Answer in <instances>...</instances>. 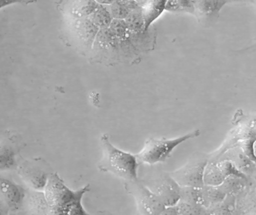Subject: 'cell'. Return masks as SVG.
<instances>
[{"mask_svg":"<svg viewBox=\"0 0 256 215\" xmlns=\"http://www.w3.org/2000/svg\"><path fill=\"white\" fill-rule=\"evenodd\" d=\"M90 190V185L72 190L57 173H52L44 193L52 215H94L87 213L82 204L84 195Z\"/></svg>","mask_w":256,"mask_h":215,"instance_id":"obj_1","label":"cell"},{"mask_svg":"<svg viewBox=\"0 0 256 215\" xmlns=\"http://www.w3.org/2000/svg\"><path fill=\"white\" fill-rule=\"evenodd\" d=\"M100 143L103 154L98 165L100 172L114 174L124 182L138 180V168L140 165L136 155L115 147L111 143L108 134L102 135Z\"/></svg>","mask_w":256,"mask_h":215,"instance_id":"obj_2","label":"cell"},{"mask_svg":"<svg viewBox=\"0 0 256 215\" xmlns=\"http://www.w3.org/2000/svg\"><path fill=\"white\" fill-rule=\"evenodd\" d=\"M200 135V130L194 131L177 138H150L146 140L143 148L140 153L136 155L140 165H154L162 163L168 160L174 149L180 144L191 138H197Z\"/></svg>","mask_w":256,"mask_h":215,"instance_id":"obj_3","label":"cell"},{"mask_svg":"<svg viewBox=\"0 0 256 215\" xmlns=\"http://www.w3.org/2000/svg\"><path fill=\"white\" fill-rule=\"evenodd\" d=\"M207 165L206 156L197 153L190 158L183 167L170 174L182 188L201 189L204 186V171Z\"/></svg>","mask_w":256,"mask_h":215,"instance_id":"obj_4","label":"cell"},{"mask_svg":"<svg viewBox=\"0 0 256 215\" xmlns=\"http://www.w3.org/2000/svg\"><path fill=\"white\" fill-rule=\"evenodd\" d=\"M124 189L134 197L140 215H162L166 209L160 198L140 179L135 181L124 182Z\"/></svg>","mask_w":256,"mask_h":215,"instance_id":"obj_5","label":"cell"},{"mask_svg":"<svg viewBox=\"0 0 256 215\" xmlns=\"http://www.w3.org/2000/svg\"><path fill=\"white\" fill-rule=\"evenodd\" d=\"M140 180L160 198L166 208L177 205L180 200L182 188L173 180L170 173L162 172Z\"/></svg>","mask_w":256,"mask_h":215,"instance_id":"obj_6","label":"cell"},{"mask_svg":"<svg viewBox=\"0 0 256 215\" xmlns=\"http://www.w3.org/2000/svg\"><path fill=\"white\" fill-rule=\"evenodd\" d=\"M68 20V32L72 43L80 53H88L92 49L100 28L90 18Z\"/></svg>","mask_w":256,"mask_h":215,"instance_id":"obj_7","label":"cell"},{"mask_svg":"<svg viewBox=\"0 0 256 215\" xmlns=\"http://www.w3.org/2000/svg\"><path fill=\"white\" fill-rule=\"evenodd\" d=\"M91 52L93 58L100 63L108 61L111 64L120 60L122 55L121 42L109 28L99 30Z\"/></svg>","mask_w":256,"mask_h":215,"instance_id":"obj_8","label":"cell"},{"mask_svg":"<svg viewBox=\"0 0 256 215\" xmlns=\"http://www.w3.org/2000/svg\"><path fill=\"white\" fill-rule=\"evenodd\" d=\"M16 170L24 184L31 190L44 192L52 173L30 162H22Z\"/></svg>","mask_w":256,"mask_h":215,"instance_id":"obj_9","label":"cell"},{"mask_svg":"<svg viewBox=\"0 0 256 215\" xmlns=\"http://www.w3.org/2000/svg\"><path fill=\"white\" fill-rule=\"evenodd\" d=\"M26 190L13 180L0 176V198L10 213H20L25 201Z\"/></svg>","mask_w":256,"mask_h":215,"instance_id":"obj_10","label":"cell"},{"mask_svg":"<svg viewBox=\"0 0 256 215\" xmlns=\"http://www.w3.org/2000/svg\"><path fill=\"white\" fill-rule=\"evenodd\" d=\"M19 213L21 215H52L44 192L31 189L26 190L24 206Z\"/></svg>","mask_w":256,"mask_h":215,"instance_id":"obj_11","label":"cell"},{"mask_svg":"<svg viewBox=\"0 0 256 215\" xmlns=\"http://www.w3.org/2000/svg\"><path fill=\"white\" fill-rule=\"evenodd\" d=\"M226 1H194L196 16L201 23L208 25L214 22Z\"/></svg>","mask_w":256,"mask_h":215,"instance_id":"obj_12","label":"cell"},{"mask_svg":"<svg viewBox=\"0 0 256 215\" xmlns=\"http://www.w3.org/2000/svg\"><path fill=\"white\" fill-rule=\"evenodd\" d=\"M98 6L96 1H67L64 5V13L68 19L90 17Z\"/></svg>","mask_w":256,"mask_h":215,"instance_id":"obj_13","label":"cell"},{"mask_svg":"<svg viewBox=\"0 0 256 215\" xmlns=\"http://www.w3.org/2000/svg\"><path fill=\"white\" fill-rule=\"evenodd\" d=\"M142 13L144 22V31H148L152 24L162 14L165 10L166 1H140Z\"/></svg>","mask_w":256,"mask_h":215,"instance_id":"obj_14","label":"cell"},{"mask_svg":"<svg viewBox=\"0 0 256 215\" xmlns=\"http://www.w3.org/2000/svg\"><path fill=\"white\" fill-rule=\"evenodd\" d=\"M18 165L14 148L7 143H0V172L16 169Z\"/></svg>","mask_w":256,"mask_h":215,"instance_id":"obj_15","label":"cell"},{"mask_svg":"<svg viewBox=\"0 0 256 215\" xmlns=\"http://www.w3.org/2000/svg\"><path fill=\"white\" fill-rule=\"evenodd\" d=\"M90 19L100 29L108 28L114 20L109 6L108 4H100L94 11L90 16Z\"/></svg>","mask_w":256,"mask_h":215,"instance_id":"obj_16","label":"cell"},{"mask_svg":"<svg viewBox=\"0 0 256 215\" xmlns=\"http://www.w3.org/2000/svg\"><path fill=\"white\" fill-rule=\"evenodd\" d=\"M124 20L130 31V36H140L148 32L144 31V22L141 6L132 10Z\"/></svg>","mask_w":256,"mask_h":215,"instance_id":"obj_17","label":"cell"},{"mask_svg":"<svg viewBox=\"0 0 256 215\" xmlns=\"http://www.w3.org/2000/svg\"><path fill=\"white\" fill-rule=\"evenodd\" d=\"M109 28L118 40H130V31L124 19H114Z\"/></svg>","mask_w":256,"mask_h":215,"instance_id":"obj_18","label":"cell"},{"mask_svg":"<svg viewBox=\"0 0 256 215\" xmlns=\"http://www.w3.org/2000/svg\"><path fill=\"white\" fill-rule=\"evenodd\" d=\"M165 10L171 12H188L195 14V6L192 1H166Z\"/></svg>","mask_w":256,"mask_h":215,"instance_id":"obj_19","label":"cell"},{"mask_svg":"<svg viewBox=\"0 0 256 215\" xmlns=\"http://www.w3.org/2000/svg\"><path fill=\"white\" fill-rule=\"evenodd\" d=\"M108 6L114 19H126L130 13L122 1H112Z\"/></svg>","mask_w":256,"mask_h":215,"instance_id":"obj_20","label":"cell"},{"mask_svg":"<svg viewBox=\"0 0 256 215\" xmlns=\"http://www.w3.org/2000/svg\"><path fill=\"white\" fill-rule=\"evenodd\" d=\"M32 1H8V0H0V9L3 7H7V6L12 5L14 4H18V3H22V4H28L32 3Z\"/></svg>","mask_w":256,"mask_h":215,"instance_id":"obj_21","label":"cell"},{"mask_svg":"<svg viewBox=\"0 0 256 215\" xmlns=\"http://www.w3.org/2000/svg\"><path fill=\"white\" fill-rule=\"evenodd\" d=\"M10 213L2 200L0 198V215H10Z\"/></svg>","mask_w":256,"mask_h":215,"instance_id":"obj_22","label":"cell"},{"mask_svg":"<svg viewBox=\"0 0 256 215\" xmlns=\"http://www.w3.org/2000/svg\"><path fill=\"white\" fill-rule=\"evenodd\" d=\"M162 215H178L176 210V207H167Z\"/></svg>","mask_w":256,"mask_h":215,"instance_id":"obj_23","label":"cell"},{"mask_svg":"<svg viewBox=\"0 0 256 215\" xmlns=\"http://www.w3.org/2000/svg\"><path fill=\"white\" fill-rule=\"evenodd\" d=\"M94 215H112L108 211H98Z\"/></svg>","mask_w":256,"mask_h":215,"instance_id":"obj_24","label":"cell"}]
</instances>
